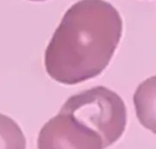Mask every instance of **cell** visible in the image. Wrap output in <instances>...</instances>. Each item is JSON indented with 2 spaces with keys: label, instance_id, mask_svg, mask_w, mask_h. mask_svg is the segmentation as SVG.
Returning a JSON list of instances; mask_svg holds the SVG:
<instances>
[{
  "label": "cell",
  "instance_id": "cell-1",
  "mask_svg": "<svg viewBox=\"0 0 156 149\" xmlns=\"http://www.w3.org/2000/svg\"><path fill=\"white\" fill-rule=\"evenodd\" d=\"M123 21L105 0H79L66 12L45 52L48 75L77 85L104 71L122 37Z\"/></svg>",
  "mask_w": 156,
  "mask_h": 149
},
{
  "label": "cell",
  "instance_id": "cell-2",
  "mask_svg": "<svg viewBox=\"0 0 156 149\" xmlns=\"http://www.w3.org/2000/svg\"><path fill=\"white\" fill-rule=\"evenodd\" d=\"M60 112L69 114L96 131L102 138L105 148L122 137L127 125V110L123 99L102 85L69 97Z\"/></svg>",
  "mask_w": 156,
  "mask_h": 149
},
{
  "label": "cell",
  "instance_id": "cell-3",
  "mask_svg": "<svg viewBox=\"0 0 156 149\" xmlns=\"http://www.w3.org/2000/svg\"><path fill=\"white\" fill-rule=\"evenodd\" d=\"M37 149H105L102 138L64 112L51 118L41 128Z\"/></svg>",
  "mask_w": 156,
  "mask_h": 149
},
{
  "label": "cell",
  "instance_id": "cell-4",
  "mask_svg": "<svg viewBox=\"0 0 156 149\" xmlns=\"http://www.w3.org/2000/svg\"><path fill=\"white\" fill-rule=\"evenodd\" d=\"M133 103L140 123L156 135V75L140 84L133 95Z\"/></svg>",
  "mask_w": 156,
  "mask_h": 149
},
{
  "label": "cell",
  "instance_id": "cell-5",
  "mask_svg": "<svg viewBox=\"0 0 156 149\" xmlns=\"http://www.w3.org/2000/svg\"><path fill=\"white\" fill-rule=\"evenodd\" d=\"M0 149H26L23 131L17 122L3 114H0Z\"/></svg>",
  "mask_w": 156,
  "mask_h": 149
},
{
  "label": "cell",
  "instance_id": "cell-6",
  "mask_svg": "<svg viewBox=\"0 0 156 149\" xmlns=\"http://www.w3.org/2000/svg\"><path fill=\"white\" fill-rule=\"evenodd\" d=\"M30 1H45V0H30Z\"/></svg>",
  "mask_w": 156,
  "mask_h": 149
}]
</instances>
